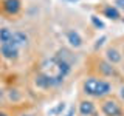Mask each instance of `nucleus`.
<instances>
[{
  "label": "nucleus",
  "mask_w": 124,
  "mask_h": 116,
  "mask_svg": "<svg viewBox=\"0 0 124 116\" xmlns=\"http://www.w3.org/2000/svg\"><path fill=\"white\" fill-rule=\"evenodd\" d=\"M0 45H13V31L0 28Z\"/></svg>",
  "instance_id": "1a4fd4ad"
},
{
  "label": "nucleus",
  "mask_w": 124,
  "mask_h": 116,
  "mask_svg": "<svg viewBox=\"0 0 124 116\" xmlns=\"http://www.w3.org/2000/svg\"><path fill=\"white\" fill-rule=\"evenodd\" d=\"M95 111H96V108H95V104L92 101H82L79 104V113L82 116H93Z\"/></svg>",
  "instance_id": "39448f33"
},
{
  "label": "nucleus",
  "mask_w": 124,
  "mask_h": 116,
  "mask_svg": "<svg viewBox=\"0 0 124 116\" xmlns=\"http://www.w3.org/2000/svg\"><path fill=\"white\" fill-rule=\"evenodd\" d=\"M119 98H121V101L124 102V85H123L121 88H119Z\"/></svg>",
  "instance_id": "4468645a"
},
{
  "label": "nucleus",
  "mask_w": 124,
  "mask_h": 116,
  "mask_svg": "<svg viewBox=\"0 0 124 116\" xmlns=\"http://www.w3.org/2000/svg\"><path fill=\"white\" fill-rule=\"evenodd\" d=\"M101 67L99 70L104 73V74H107V76H110V74H115V67L112 64H108V62H101Z\"/></svg>",
  "instance_id": "9b49d317"
},
{
  "label": "nucleus",
  "mask_w": 124,
  "mask_h": 116,
  "mask_svg": "<svg viewBox=\"0 0 124 116\" xmlns=\"http://www.w3.org/2000/svg\"><path fill=\"white\" fill-rule=\"evenodd\" d=\"M0 54H2L5 59L14 60L19 57V48L14 45H0Z\"/></svg>",
  "instance_id": "20e7f679"
},
{
  "label": "nucleus",
  "mask_w": 124,
  "mask_h": 116,
  "mask_svg": "<svg viewBox=\"0 0 124 116\" xmlns=\"http://www.w3.org/2000/svg\"><path fill=\"white\" fill-rule=\"evenodd\" d=\"M106 57H107V62H108V64H112V65L119 64L121 59H123V56L119 54V51L116 48H108L107 51H106Z\"/></svg>",
  "instance_id": "6e6552de"
},
{
  "label": "nucleus",
  "mask_w": 124,
  "mask_h": 116,
  "mask_svg": "<svg viewBox=\"0 0 124 116\" xmlns=\"http://www.w3.org/2000/svg\"><path fill=\"white\" fill-rule=\"evenodd\" d=\"M101 110L106 116H121L123 115V110H121V105L116 102L115 99H106L101 105Z\"/></svg>",
  "instance_id": "f03ea898"
},
{
  "label": "nucleus",
  "mask_w": 124,
  "mask_h": 116,
  "mask_svg": "<svg viewBox=\"0 0 124 116\" xmlns=\"http://www.w3.org/2000/svg\"><path fill=\"white\" fill-rule=\"evenodd\" d=\"M20 116H33V115H30V113H23V115H20Z\"/></svg>",
  "instance_id": "dca6fc26"
},
{
  "label": "nucleus",
  "mask_w": 124,
  "mask_h": 116,
  "mask_svg": "<svg viewBox=\"0 0 124 116\" xmlns=\"http://www.w3.org/2000/svg\"><path fill=\"white\" fill-rule=\"evenodd\" d=\"M2 8L8 15H16V14L20 13L22 3H20V0H3Z\"/></svg>",
  "instance_id": "7ed1b4c3"
},
{
  "label": "nucleus",
  "mask_w": 124,
  "mask_h": 116,
  "mask_svg": "<svg viewBox=\"0 0 124 116\" xmlns=\"http://www.w3.org/2000/svg\"><path fill=\"white\" fill-rule=\"evenodd\" d=\"M116 8L124 11V0H116Z\"/></svg>",
  "instance_id": "f8f14e48"
},
{
  "label": "nucleus",
  "mask_w": 124,
  "mask_h": 116,
  "mask_svg": "<svg viewBox=\"0 0 124 116\" xmlns=\"http://www.w3.org/2000/svg\"><path fill=\"white\" fill-rule=\"evenodd\" d=\"M92 20H93V23H95L96 26H99V28H102V22H98V20H96V17H92Z\"/></svg>",
  "instance_id": "ddd939ff"
},
{
  "label": "nucleus",
  "mask_w": 124,
  "mask_h": 116,
  "mask_svg": "<svg viewBox=\"0 0 124 116\" xmlns=\"http://www.w3.org/2000/svg\"><path fill=\"white\" fill-rule=\"evenodd\" d=\"M67 40L70 42V45L75 46V48H79L81 45H82V37L79 36V33L75 29H70L67 31Z\"/></svg>",
  "instance_id": "0eeeda50"
},
{
  "label": "nucleus",
  "mask_w": 124,
  "mask_h": 116,
  "mask_svg": "<svg viewBox=\"0 0 124 116\" xmlns=\"http://www.w3.org/2000/svg\"><path fill=\"white\" fill-rule=\"evenodd\" d=\"M102 13H104V15H106L107 19H112V20H118L119 19V9L116 6L108 5V6H106L102 9Z\"/></svg>",
  "instance_id": "9d476101"
},
{
  "label": "nucleus",
  "mask_w": 124,
  "mask_h": 116,
  "mask_svg": "<svg viewBox=\"0 0 124 116\" xmlns=\"http://www.w3.org/2000/svg\"><path fill=\"white\" fill-rule=\"evenodd\" d=\"M82 90L92 98H106L112 91V84L99 77H87L82 84Z\"/></svg>",
  "instance_id": "f257e3e1"
},
{
  "label": "nucleus",
  "mask_w": 124,
  "mask_h": 116,
  "mask_svg": "<svg viewBox=\"0 0 124 116\" xmlns=\"http://www.w3.org/2000/svg\"><path fill=\"white\" fill-rule=\"evenodd\" d=\"M0 116H9L8 113H5V111H0Z\"/></svg>",
  "instance_id": "2eb2a0df"
},
{
  "label": "nucleus",
  "mask_w": 124,
  "mask_h": 116,
  "mask_svg": "<svg viewBox=\"0 0 124 116\" xmlns=\"http://www.w3.org/2000/svg\"><path fill=\"white\" fill-rule=\"evenodd\" d=\"M28 44V36L22 31H13V45L20 48V46H25Z\"/></svg>",
  "instance_id": "423d86ee"
}]
</instances>
